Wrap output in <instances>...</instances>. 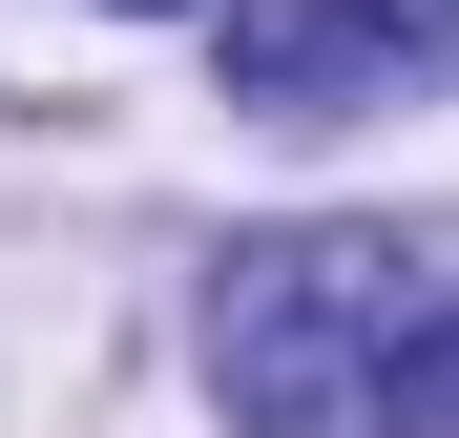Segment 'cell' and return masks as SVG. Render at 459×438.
Wrapping results in <instances>:
<instances>
[{"mask_svg":"<svg viewBox=\"0 0 459 438\" xmlns=\"http://www.w3.org/2000/svg\"><path fill=\"white\" fill-rule=\"evenodd\" d=\"M397 334H418V271L376 230L230 251V292H209V376H230V417H272V438H355L376 397H397Z\"/></svg>","mask_w":459,"mask_h":438,"instance_id":"cell-1","label":"cell"},{"mask_svg":"<svg viewBox=\"0 0 459 438\" xmlns=\"http://www.w3.org/2000/svg\"><path fill=\"white\" fill-rule=\"evenodd\" d=\"M397 63V0H230V105H355Z\"/></svg>","mask_w":459,"mask_h":438,"instance_id":"cell-2","label":"cell"},{"mask_svg":"<svg viewBox=\"0 0 459 438\" xmlns=\"http://www.w3.org/2000/svg\"><path fill=\"white\" fill-rule=\"evenodd\" d=\"M376 417H397V438H459V313L397 334V397H376Z\"/></svg>","mask_w":459,"mask_h":438,"instance_id":"cell-3","label":"cell"},{"mask_svg":"<svg viewBox=\"0 0 459 438\" xmlns=\"http://www.w3.org/2000/svg\"><path fill=\"white\" fill-rule=\"evenodd\" d=\"M397 42H438V63H459V0H397Z\"/></svg>","mask_w":459,"mask_h":438,"instance_id":"cell-4","label":"cell"}]
</instances>
